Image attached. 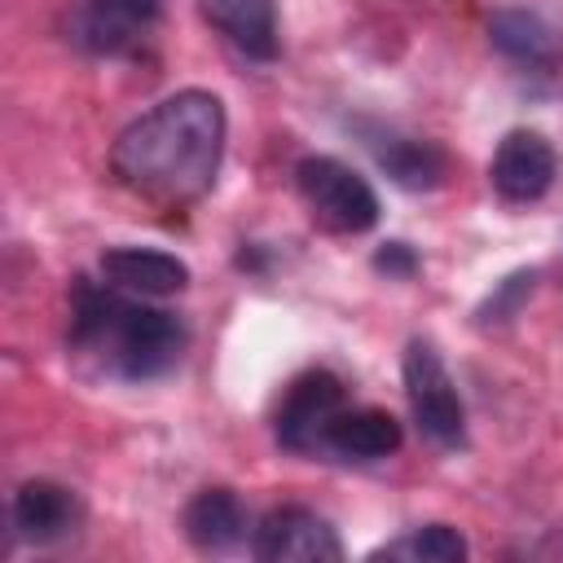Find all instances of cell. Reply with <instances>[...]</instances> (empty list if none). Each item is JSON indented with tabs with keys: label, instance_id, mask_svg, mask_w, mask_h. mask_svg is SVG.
Instances as JSON below:
<instances>
[{
	"label": "cell",
	"instance_id": "ba28073f",
	"mask_svg": "<svg viewBox=\"0 0 563 563\" xmlns=\"http://www.w3.org/2000/svg\"><path fill=\"white\" fill-rule=\"evenodd\" d=\"M554 172H559L554 145L532 128L506 132L488 163V180L506 202H537L554 185Z\"/></svg>",
	"mask_w": 563,
	"mask_h": 563
},
{
	"label": "cell",
	"instance_id": "e0dca14e",
	"mask_svg": "<svg viewBox=\"0 0 563 563\" xmlns=\"http://www.w3.org/2000/svg\"><path fill=\"white\" fill-rule=\"evenodd\" d=\"M532 286H537V273H532V268L510 273V277L475 308V321H479V325H501V321H510V317L519 312V303L532 295Z\"/></svg>",
	"mask_w": 563,
	"mask_h": 563
},
{
	"label": "cell",
	"instance_id": "7a4b0ae2",
	"mask_svg": "<svg viewBox=\"0 0 563 563\" xmlns=\"http://www.w3.org/2000/svg\"><path fill=\"white\" fill-rule=\"evenodd\" d=\"M189 334L185 321L150 308L141 299H128V290H114L110 282H88L79 277L70 290V352L92 361L101 374L123 378V383H150L163 378Z\"/></svg>",
	"mask_w": 563,
	"mask_h": 563
},
{
	"label": "cell",
	"instance_id": "7c38bea8",
	"mask_svg": "<svg viewBox=\"0 0 563 563\" xmlns=\"http://www.w3.org/2000/svg\"><path fill=\"white\" fill-rule=\"evenodd\" d=\"M488 40H493V48L501 57H510L519 66H532V70H545L559 57V31H554V22L541 9H528V4L497 9L493 22H488Z\"/></svg>",
	"mask_w": 563,
	"mask_h": 563
},
{
	"label": "cell",
	"instance_id": "5bb4252c",
	"mask_svg": "<svg viewBox=\"0 0 563 563\" xmlns=\"http://www.w3.org/2000/svg\"><path fill=\"white\" fill-rule=\"evenodd\" d=\"M369 150H374L378 167H383L400 189L422 194V189L444 185V176H449V154H444L435 141L383 132V136H369Z\"/></svg>",
	"mask_w": 563,
	"mask_h": 563
},
{
	"label": "cell",
	"instance_id": "9c48e42d",
	"mask_svg": "<svg viewBox=\"0 0 563 563\" xmlns=\"http://www.w3.org/2000/svg\"><path fill=\"white\" fill-rule=\"evenodd\" d=\"M84 523V506L66 484L53 479H26L13 493V532L31 545H53L75 537V528Z\"/></svg>",
	"mask_w": 563,
	"mask_h": 563
},
{
	"label": "cell",
	"instance_id": "8fae6325",
	"mask_svg": "<svg viewBox=\"0 0 563 563\" xmlns=\"http://www.w3.org/2000/svg\"><path fill=\"white\" fill-rule=\"evenodd\" d=\"M202 18L246 57H277V0H198Z\"/></svg>",
	"mask_w": 563,
	"mask_h": 563
},
{
	"label": "cell",
	"instance_id": "4fadbf2b",
	"mask_svg": "<svg viewBox=\"0 0 563 563\" xmlns=\"http://www.w3.org/2000/svg\"><path fill=\"white\" fill-rule=\"evenodd\" d=\"M400 449V422L387 409H339V418L325 431V449L330 457L343 462H378L391 457Z\"/></svg>",
	"mask_w": 563,
	"mask_h": 563
},
{
	"label": "cell",
	"instance_id": "6da1fadb",
	"mask_svg": "<svg viewBox=\"0 0 563 563\" xmlns=\"http://www.w3.org/2000/svg\"><path fill=\"white\" fill-rule=\"evenodd\" d=\"M224 132L229 119L216 92L202 88L172 92L119 132L110 150V172L128 194L154 207L198 202L216 185L224 158Z\"/></svg>",
	"mask_w": 563,
	"mask_h": 563
},
{
	"label": "cell",
	"instance_id": "3957f363",
	"mask_svg": "<svg viewBox=\"0 0 563 563\" xmlns=\"http://www.w3.org/2000/svg\"><path fill=\"white\" fill-rule=\"evenodd\" d=\"M295 189L312 224H321L325 233H365L378 224V194L369 189V180L330 154L299 158Z\"/></svg>",
	"mask_w": 563,
	"mask_h": 563
},
{
	"label": "cell",
	"instance_id": "30bf717a",
	"mask_svg": "<svg viewBox=\"0 0 563 563\" xmlns=\"http://www.w3.org/2000/svg\"><path fill=\"white\" fill-rule=\"evenodd\" d=\"M101 277L114 290L158 299V295H176L189 286V264L154 246H110L101 255Z\"/></svg>",
	"mask_w": 563,
	"mask_h": 563
},
{
	"label": "cell",
	"instance_id": "8992f818",
	"mask_svg": "<svg viewBox=\"0 0 563 563\" xmlns=\"http://www.w3.org/2000/svg\"><path fill=\"white\" fill-rule=\"evenodd\" d=\"M251 554L260 563H339V532L308 506H277L251 532Z\"/></svg>",
	"mask_w": 563,
	"mask_h": 563
},
{
	"label": "cell",
	"instance_id": "9a60e30c",
	"mask_svg": "<svg viewBox=\"0 0 563 563\" xmlns=\"http://www.w3.org/2000/svg\"><path fill=\"white\" fill-rule=\"evenodd\" d=\"M185 537L207 550V554H224L233 545H242L246 537V510L229 488H202L189 506H185Z\"/></svg>",
	"mask_w": 563,
	"mask_h": 563
},
{
	"label": "cell",
	"instance_id": "5b68a950",
	"mask_svg": "<svg viewBox=\"0 0 563 563\" xmlns=\"http://www.w3.org/2000/svg\"><path fill=\"white\" fill-rule=\"evenodd\" d=\"M339 409H343V383L330 369H308L282 391V405L273 413V435L290 453H321Z\"/></svg>",
	"mask_w": 563,
	"mask_h": 563
},
{
	"label": "cell",
	"instance_id": "52a82bcc",
	"mask_svg": "<svg viewBox=\"0 0 563 563\" xmlns=\"http://www.w3.org/2000/svg\"><path fill=\"white\" fill-rule=\"evenodd\" d=\"M163 4L167 0H79L70 13V40L97 57L132 53L163 18Z\"/></svg>",
	"mask_w": 563,
	"mask_h": 563
},
{
	"label": "cell",
	"instance_id": "277c9868",
	"mask_svg": "<svg viewBox=\"0 0 563 563\" xmlns=\"http://www.w3.org/2000/svg\"><path fill=\"white\" fill-rule=\"evenodd\" d=\"M400 369H405V396H409L418 431L440 449H462L466 444V409H462V396H457L440 352L427 339H413L405 347Z\"/></svg>",
	"mask_w": 563,
	"mask_h": 563
},
{
	"label": "cell",
	"instance_id": "ac0fdd59",
	"mask_svg": "<svg viewBox=\"0 0 563 563\" xmlns=\"http://www.w3.org/2000/svg\"><path fill=\"white\" fill-rule=\"evenodd\" d=\"M374 268H383V273H391V277H413L418 255H413L405 242H387V246L374 255Z\"/></svg>",
	"mask_w": 563,
	"mask_h": 563
},
{
	"label": "cell",
	"instance_id": "2e32d148",
	"mask_svg": "<svg viewBox=\"0 0 563 563\" xmlns=\"http://www.w3.org/2000/svg\"><path fill=\"white\" fill-rule=\"evenodd\" d=\"M369 559H405V563H462L466 559V537L449 523H427L413 528L387 545H378Z\"/></svg>",
	"mask_w": 563,
	"mask_h": 563
}]
</instances>
